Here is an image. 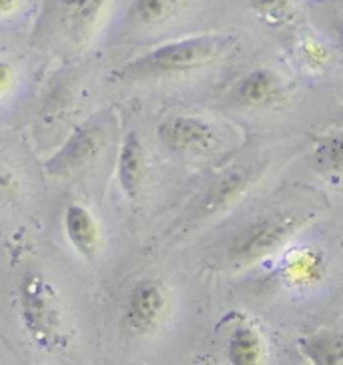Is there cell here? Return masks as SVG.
<instances>
[{"instance_id": "cell-1", "label": "cell", "mask_w": 343, "mask_h": 365, "mask_svg": "<svg viewBox=\"0 0 343 365\" xmlns=\"http://www.w3.org/2000/svg\"><path fill=\"white\" fill-rule=\"evenodd\" d=\"M317 207L311 201L297 199L269 205L223 239L219 247V261L229 271H239L271 257L300 235L317 215Z\"/></svg>"}, {"instance_id": "cell-2", "label": "cell", "mask_w": 343, "mask_h": 365, "mask_svg": "<svg viewBox=\"0 0 343 365\" xmlns=\"http://www.w3.org/2000/svg\"><path fill=\"white\" fill-rule=\"evenodd\" d=\"M235 46L231 34H189L157 44L121 65L115 78L127 85H147L195 75L221 63Z\"/></svg>"}, {"instance_id": "cell-3", "label": "cell", "mask_w": 343, "mask_h": 365, "mask_svg": "<svg viewBox=\"0 0 343 365\" xmlns=\"http://www.w3.org/2000/svg\"><path fill=\"white\" fill-rule=\"evenodd\" d=\"M16 315L24 335L43 351H63L75 337V325L63 291L41 271L22 275L16 285Z\"/></svg>"}, {"instance_id": "cell-4", "label": "cell", "mask_w": 343, "mask_h": 365, "mask_svg": "<svg viewBox=\"0 0 343 365\" xmlns=\"http://www.w3.org/2000/svg\"><path fill=\"white\" fill-rule=\"evenodd\" d=\"M175 312L173 287L155 275L137 279L127 291L121 307V327L133 339H150L171 322Z\"/></svg>"}, {"instance_id": "cell-5", "label": "cell", "mask_w": 343, "mask_h": 365, "mask_svg": "<svg viewBox=\"0 0 343 365\" xmlns=\"http://www.w3.org/2000/svg\"><path fill=\"white\" fill-rule=\"evenodd\" d=\"M115 0H56L54 21L58 34L76 51L88 48L105 29Z\"/></svg>"}, {"instance_id": "cell-6", "label": "cell", "mask_w": 343, "mask_h": 365, "mask_svg": "<svg viewBox=\"0 0 343 365\" xmlns=\"http://www.w3.org/2000/svg\"><path fill=\"white\" fill-rule=\"evenodd\" d=\"M107 145V129L97 118H88L68 135L63 147L46 161L44 165L46 173L53 177H63V179L73 177L76 173H83L98 161V157L105 153Z\"/></svg>"}, {"instance_id": "cell-7", "label": "cell", "mask_w": 343, "mask_h": 365, "mask_svg": "<svg viewBox=\"0 0 343 365\" xmlns=\"http://www.w3.org/2000/svg\"><path fill=\"white\" fill-rule=\"evenodd\" d=\"M257 179L259 169L253 165L231 167V169L219 173L213 181L207 185L201 199L195 205L189 221L201 223V221H209L217 215H223L227 209H231L257 182Z\"/></svg>"}, {"instance_id": "cell-8", "label": "cell", "mask_w": 343, "mask_h": 365, "mask_svg": "<svg viewBox=\"0 0 343 365\" xmlns=\"http://www.w3.org/2000/svg\"><path fill=\"white\" fill-rule=\"evenodd\" d=\"M165 149L183 157L207 155L217 143V127L201 115H173L157 129Z\"/></svg>"}, {"instance_id": "cell-9", "label": "cell", "mask_w": 343, "mask_h": 365, "mask_svg": "<svg viewBox=\"0 0 343 365\" xmlns=\"http://www.w3.org/2000/svg\"><path fill=\"white\" fill-rule=\"evenodd\" d=\"M285 95V83L277 71L257 66L237 78L229 88L227 103L237 108H265L277 105Z\"/></svg>"}, {"instance_id": "cell-10", "label": "cell", "mask_w": 343, "mask_h": 365, "mask_svg": "<svg viewBox=\"0 0 343 365\" xmlns=\"http://www.w3.org/2000/svg\"><path fill=\"white\" fill-rule=\"evenodd\" d=\"M149 173L150 163L147 145L137 130H129L123 137L117 155V182L123 195L130 201H137L147 187Z\"/></svg>"}, {"instance_id": "cell-11", "label": "cell", "mask_w": 343, "mask_h": 365, "mask_svg": "<svg viewBox=\"0 0 343 365\" xmlns=\"http://www.w3.org/2000/svg\"><path fill=\"white\" fill-rule=\"evenodd\" d=\"M68 245L83 259H97L105 249V231L98 217L83 203H68L63 215Z\"/></svg>"}, {"instance_id": "cell-12", "label": "cell", "mask_w": 343, "mask_h": 365, "mask_svg": "<svg viewBox=\"0 0 343 365\" xmlns=\"http://www.w3.org/2000/svg\"><path fill=\"white\" fill-rule=\"evenodd\" d=\"M227 365H267L269 345L257 325L237 322L225 339Z\"/></svg>"}, {"instance_id": "cell-13", "label": "cell", "mask_w": 343, "mask_h": 365, "mask_svg": "<svg viewBox=\"0 0 343 365\" xmlns=\"http://www.w3.org/2000/svg\"><path fill=\"white\" fill-rule=\"evenodd\" d=\"M191 0H133L127 21L140 31H159L181 19Z\"/></svg>"}, {"instance_id": "cell-14", "label": "cell", "mask_w": 343, "mask_h": 365, "mask_svg": "<svg viewBox=\"0 0 343 365\" xmlns=\"http://www.w3.org/2000/svg\"><path fill=\"white\" fill-rule=\"evenodd\" d=\"M300 349L311 365H343V331L319 329L303 337Z\"/></svg>"}, {"instance_id": "cell-15", "label": "cell", "mask_w": 343, "mask_h": 365, "mask_svg": "<svg viewBox=\"0 0 343 365\" xmlns=\"http://www.w3.org/2000/svg\"><path fill=\"white\" fill-rule=\"evenodd\" d=\"M327 263L315 249H297L285 259V279L293 287H311L323 279Z\"/></svg>"}, {"instance_id": "cell-16", "label": "cell", "mask_w": 343, "mask_h": 365, "mask_svg": "<svg viewBox=\"0 0 343 365\" xmlns=\"http://www.w3.org/2000/svg\"><path fill=\"white\" fill-rule=\"evenodd\" d=\"M247 2L255 14L273 24L285 22L293 14V0H247Z\"/></svg>"}, {"instance_id": "cell-17", "label": "cell", "mask_w": 343, "mask_h": 365, "mask_svg": "<svg viewBox=\"0 0 343 365\" xmlns=\"http://www.w3.org/2000/svg\"><path fill=\"white\" fill-rule=\"evenodd\" d=\"M22 193V181L11 163L0 157V203H14Z\"/></svg>"}, {"instance_id": "cell-18", "label": "cell", "mask_w": 343, "mask_h": 365, "mask_svg": "<svg viewBox=\"0 0 343 365\" xmlns=\"http://www.w3.org/2000/svg\"><path fill=\"white\" fill-rule=\"evenodd\" d=\"M325 163L332 167V169H337V171H343V137H337L333 139L325 149Z\"/></svg>"}, {"instance_id": "cell-19", "label": "cell", "mask_w": 343, "mask_h": 365, "mask_svg": "<svg viewBox=\"0 0 343 365\" xmlns=\"http://www.w3.org/2000/svg\"><path fill=\"white\" fill-rule=\"evenodd\" d=\"M16 81V68L11 61L0 58V98L4 97Z\"/></svg>"}, {"instance_id": "cell-20", "label": "cell", "mask_w": 343, "mask_h": 365, "mask_svg": "<svg viewBox=\"0 0 343 365\" xmlns=\"http://www.w3.org/2000/svg\"><path fill=\"white\" fill-rule=\"evenodd\" d=\"M26 0H0V21L12 19L24 9Z\"/></svg>"}, {"instance_id": "cell-21", "label": "cell", "mask_w": 343, "mask_h": 365, "mask_svg": "<svg viewBox=\"0 0 343 365\" xmlns=\"http://www.w3.org/2000/svg\"><path fill=\"white\" fill-rule=\"evenodd\" d=\"M333 41L339 46V51H343V16L333 22Z\"/></svg>"}]
</instances>
